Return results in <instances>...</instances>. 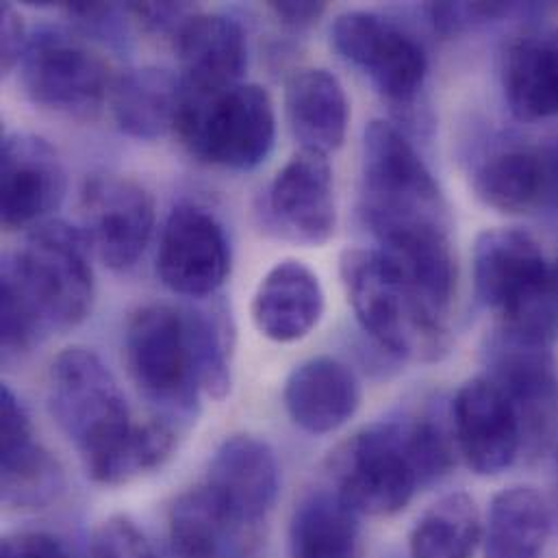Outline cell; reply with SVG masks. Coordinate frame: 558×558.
I'll use <instances>...</instances> for the list:
<instances>
[{
    "mask_svg": "<svg viewBox=\"0 0 558 558\" xmlns=\"http://www.w3.org/2000/svg\"><path fill=\"white\" fill-rule=\"evenodd\" d=\"M92 246L63 220L31 231L24 246L7 255L0 270V343L11 361L33 350L48 332L70 330L87 319L96 280Z\"/></svg>",
    "mask_w": 558,
    "mask_h": 558,
    "instance_id": "6da1fadb",
    "label": "cell"
},
{
    "mask_svg": "<svg viewBox=\"0 0 558 558\" xmlns=\"http://www.w3.org/2000/svg\"><path fill=\"white\" fill-rule=\"evenodd\" d=\"M452 446L430 420L376 422L354 433L330 457L335 494L356 513L389 518L413 496L446 476Z\"/></svg>",
    "mask_w": 558,
    "mask_h": 558,
    "instance_id": "7a4b0ae2",
    "label": "cell"
},
{
    "mask_svg": "<svg viewBox=\"0 0 558 558\" xmlns=\"http://www.w3.org/2000/svg\"><path fill=\"white\" fill-rule=\"evenodd\" d=\"M339 275L361 328L387 354L437 361L448 352V313L404 279L378 248L345 251Z\"/></svg>",
    "mask_w": 558,
    "mask_h": 558,
    "instance_id": "3957f363",
    "label": "cell"
},
{
    "mask_svg": "<svg viewBox=\"0 0 558 558\" xmlns=\"http://www.w3.org/2000/svg\"><path fill=\"white\" fill-rule=\"evenodd\" d=\"M476 293L502 319L505 332L553 348L558 289L539 242L522 229H489L474 244Z\"/></svg>",
    "mask_w": 558,
    "mask_h": 558,
    "instance_id": "277c9868",
    "label": "cell"
},
{
    "mask_svg": "<svg viewBox=\"0 0 558 558\" xmlns=\"http://www.w3.org/2000/svg\"><path fill=\"white\" fill-rule=\"evenodd\" d=\"M48 409L92 481L137 424L111 369L78 345L59 352L48 369Z\"/></svg>",
    "mask_w": 558,
    "mask_h": 558,
    "instance_id": "5b68a950",
    "label": "cell"
},
{
    "mask_svg": "<svg viewBox=\"0 0 558 558\" xmlns=\"http://www.w3.org/2000/svg\"><path fill=\"white\" fill-rule=\"evenodd\" d=\"M361 214L374 238L424 227L450 229L435 177L404 133L385 120L369 122L363 135Z\"/></svg>",
    "mask_w": 558,
    "mask_h": 558,
    "instance_id": "8992f818",
    "label": "cell"
},
{
    "mask_svg": "<svg viewBox=\"0 0 558 558\" xmlns=\"http://www.w3.org/2000/svg\"><path fill=\"white\" fill-rule=\"evenodd\" d=\"M177 137L203 163L248 172L259 168L277 140V113L268 89L240 83L218 92L183 85Z\"/></svg>",
    "mask_w": 558,
    "mask_h": 558,
    "instance_id": "52a82bcc",
    "label": "cell"
},
{
    "mask_svg": "<svg viewBox=\"0 0 558 558\" xmlns=\"http://www.w3.org/2000/svg\"><path fill=\"white\" fill-rule=\"evenodd\" d=\"M124 352L137 389L155 407L177 420L194 415L203 378L187 308L170 304L137 308L126 324Z\"/></svg>",
    "mask_w": 558,
    "mask_h": 558,
    "instance_id": "ba28073f",
    "label": "cell"
},
{
    "mask_svg": "<svg viewBox=\"0 0 558 558\" xmlns=\"http://www.w3.org/2000/svg\"><path fill=\"white\" fill-rule=\"evenodd\" d=\"M20 83L33 105L76 120L94 118L113 87L109 65L98 52L52 28L28 39Z\"/></svg>",
    "mask_w": 558,
    "mask_h": 558,
    "instance_id": "9c48e42d",
    "label": "cell"
},
{
    "mask_svg": "<svg viewBox=\"0 0 558 558\" xmlns=\"http://www.w3.org/2000/svg\"><path fill=\"white\" fill-rule=\"evenodd\" d=\"M335 50L363 70L383 98L409 107L424 87L428 59L422 44L374 11H345L330 28Z\"/></svg>",
    "mask_w": 558,
    "mask_h": 558,
    "instance_id": "30bf717a",
    "label": "cell"
},
{
    "mask_svg": "<svg viewBox=\"0 0 558 558\" xmlns=\"http://www.w3.org/2000/svg\"><path fill=\"white\" fill-rule=\"evenodd\" d=\"M83 233L113 272L137 266L155 229V203L144 185L120 174H96L81 190Z\"/></svg>",
    "mask_w": 558,
    "mask_h": 558,
    "instance_id": "8fae6325",
    "label": "cell"
},
{
    "mask_svg": "<svg viewBox=\"0 0 558 558\" xmlns=\"http://www.w3.org/2000/svg\"><path fill=\"white\" fill-rule=\"evenodd\" d=\"M487 363V378L502 389L518 413L524 450H544L558 417V376L553 348L500 330L489 341Z\"/></svg>",
    "mask_w": 558,
    "mask_h": 558,
    "instance_id": "7c38bea8",
    "label": "cell"
},
{
    "mask_svg": "<svg viewBox=\"0 0 558 558\" xmlns=\"http://www.w3.org/2000/svg\"><path fill=\"white\" fill-rule=\"evenodd\" d=\"M157 272L179 295L211 298L231 275V244L225 227L196 205L172 209L159 240Z\"/></svg>",
    "mask_w": 558,
    "mask_h": 558,
    "instance_id": "4fadbf2b",
    "label": "cell"
},
{
    "mask_svg": "<svg viewBox=\"0 0 558 558\" xmlns=\"http://www.w3.org/2000/svg\"><path fill=\"white\" fill-rule=\"evenodd\" d=\"M452 435L457 452L478 476L507 472L524 450L518 413L487 376H476L457 391Z\"/></svg>",
    "mask_w": 558,
    "mask_h": 558,
    "instance_id": "5bb4252c",
    "label": "cell"
},
{
    "mask_svg": "<svg viewBox=\"0 0 558 558\" xmlns=\"http://www.w3.org/2000/svg\"><path fill=\"white\" fill-rule=\"evenodd\" d=\"M266 216L280 238L302 246H324L337 229L335 181L328 157L300 150L275 177Z\"/></svg>",
    "mask_w": 558,
    "mask_h": 558,
    "instance_id": "9a60e30c",
    "label": "cell"
},
{
    "mask_svg": "<svg viewBox=\"0 0 558 558\" xmlns=\"http://www.w3.org/2000/svg\"><path fill=\"white\" fill-rule=\"evenodd\" d=\"M0 218L9 231L35 229L65 198V170L39 135L7 133L0 148Z\"/></svg>",
    "mask_w": 558,
    "mask_h": 558,
    "instance_id": "2e32d148",
    "label": "cell"
},
{
    "mask_svg": "<svg viewBox=\"0 0 558 558\" xmlns=\"http://www.w3.org/2000/svg\"><path fill=\"white\" fill-rule=\"evenodd\" d=\"M0 487L9 509H44L65 478L57 459L35 441L31 415L9 385L0 389Z\"/></svg>",
    "mask_w": 558,
    "mask_h": 558,
    "instance_id": "e0dca14e",
    "label": "cell"
},
{
    "mask_svg": "<svg viewBox=\"0 0 558 558\" xmlns=\"http://www.w3.org/2000/svg\"><path fill=\"white\" fill-rule=\"evenodd\" d=\"M205 485L242 526L255 529L279 498L277 452L259 437L231 435L216 450Z\"/></svg>",
    "mask_w": 558,
    "mask_h": 558,
    "instance_id": "ac0fdd59",
    "label": "cell"
},
{
    "mask_svg": "<svg viewBox=\"0 0 558 558\" xmlns=\"http://www.w3.org/2000/svg\"><path fill=\"white\" fill-rule=\"evenodd\" d=\"M181 81L187 89L218 92L244 83L248 35L227 13H194L174 37Z\"/></svg>",
    "mask_w": 558,
    "mask_h": 558,
    "instance_id": "d6986e66",
    "label": "cell"
},
{
    "mask_svg": "<svg viewBox=\"0 0 558 558\" xmlns=\"http://www.w3.org/2000/svg\"><path fill=\"white\" fill-rule=\"evenodd\" d=\"M282 402L298 428L308 435H330L359 411L361 385L345 363L313 356L289 374Z\"/></svg>",
    "mask_w": 558,
    "mask_h": 558,
    "instance_id": "ffe728a7",
    "label": "cell"
},
{
    "mask_svg": "<svg viewBox=\"0 0 558 558\" xmlns=\"http://www.w3.org/2000/svg\"><path fill=\"white\" fill-rule=\"evenodd\" d=\"M253 531L242 526L207 485H201L181 494L170 509V558H251Z\"/></svg>",
    "mask_w": 558,
    "mask_h": 558,
    "instance_id": "44dd1931",
    "label": "cell"
},
{
    "mask_svg": "<svg viewBox=\"0 0 558 558\" xmlns=\"http://www.w3.org/2000/svg\"><path fill=\"white\" fill-rule=\"evenodd\" d=\"M324 289L317 275L302 262H279L259 282L253 298L257 330L277 341L304 339L324 315Z\"/></svg>",
    "mask_w": 558,
    "mask_h": 558,
    "instance_id": "7402d4cb",
    "label": "cell"
},
{
    "mask_svg": "<svg viewBox=\"0 0 558 558\" xmlns=\"http://www.w3.org/2000/svg\"><path fill=\"white\" fill-rule=\"evenodd\" d=\"M284 111L300 150L328 157L343 146L350 105L341 81L332 72L308 68L293 74L284 89Z\"/></svg>",
    "mask_w": 558,
    "mask_h": 558,
    "instance_id": "603a6c76",
    "label": "cell"
},
{
    "mask_svg": "<svg viewBox=\"0 0 558 558\" xmlns=\"http://www.w3.org/2000/svg\"><path fill=\"white\" fill-rule=\"evenodd\" d=\"M181 98V74L144 65L113 81L109 102L113 120L124 135L153 142L177 129Z\"/></svg>",
    "mask_w": 558,
    "mask_h": 558,
    "instance_id": "cb8c5ba5",
    "label": "cell"
},
{
    "mask_svg": "<svg viewBox=\"0 0 558 558\" xmlns=\"http://www.w3.org/2000/svg\"><path fill=\"white\" fill-rule=\"evenodd\" d=\"M502 85L515 118L535 122L558 116V31L524 35L505 54Z\"/></svg>",
    "mask_w": 558,
    "mask_h": 558,
    "instance_id": "d4e9b609",
    "label": "cell"
},
{
    "mask_svg": "<svg viewBox=\"0 0 558 558\" xmlns=\"http://www.w3.org/2000/svg\"><path fill=\"white\" fill-rule=\"evenodd\" d=\"M550 529V509L537 489H502L494 496L483 524L485 558H542Z\"/></svg>",
    "mask_w": 558,
    "mask_h": 558,
    "instance_id": "484cf974",
    "label": "cell"
},
{
    "mask_svg": "<svg viewBox=\"0 0 558 558\" xmlns=\"http://www.w3.org/2000/svg\"><path fill=\"white\" fill-rule=\"evenodd\" d=\"M476 196L502 214L548 209V177L539 146H515L492 155L474 174Z\"/></svg>",
    "mask_w": 558,
    "mask_h": 558,
    "instance_id": "4316f807",
    "label": "cell"
},
{
    "mask_svg": "<svg viewBox=\"0 0 558 558\" xmlns=\"http://www.w3.org/2000/svg\"><path fill=\"white\" fill-rule=\"evenodd\" d=\"M359 518L335 492L311 494L291 518L289 557L359 558Z\"/></svg>",
    "mask_w": 558,
    "mask_h": 558,
    "instance_id": "83f0119b",
    "label": "cell"
},
{
    "mask_svg": "<svg viewBox=\"0 0 558 558\" xmlns=\"http://www.w3.org/2000/svg\"><path fill=\"white\" fill-rule=\"evenodd\" d=\"M483 546V520L468 494H448L430 505L409 537L411 558H472Z\"/></svg>",
    "mask_w": 558,
    "mask_h": 558,
    "instance_id": "f1b7e54d",
    "label": "cell"
},
{
    "mask_svg": "<svg viewBox=\"0 0 558 558\" xmlns=\"http://www.w3.org/2000/svg\"><path fill=\"white\" fill-rule=\"evenodd\" d=\"M201 363L203 391L222 400L231 389V356H233V324L222 304L187 308Z\"/></svg>",
    "mask_w": 558,
    "mask_h": 558,
    "instance_id": "f546056e",
    "label": "cell"
},
{
    "mask_svg": "<svg viewBox=\"0 0 558 558\" xmlns=\"http://www.w3.org/2000/svg\"><path fill=\"white\" fill-rule=\"evenodd\" d=\"M92 558H157L146 535L122 515L105 520L92 535Z\"/></svg>",
    "mask_w": 558,
    "mask_h": 558,
    "instance_id": "4dcf8cb0",
    "label": "cell"
},
{
    "mask_svg": "<svg viewBox=\"0 0 558 558\" xmlns=\"http://www.w3.org/2000/svg\"><path fill=\"white\" fill-rule=\"evenodd\" d=\"M509 11V4L498 2H435L428 7L433 24L444 35L470 28L476 22L494 20Z\"/></svg>",
    "mask_w": 558,
    "mask_h": 558,
    "instance_id": "1f68e13d",
    "label": "cell"
},
{
    "mask_svg": "<svg viewBox=\"0 0 558 558\" xmlns=\"http://www.w3.org/2000/svg\"><path fill=\"white\" fill-rule=\"evenodd\" d=\"M126 11L148 31L168 33L172 37H177L183 24L198 13V9L187 2H131L126 4Z\"/></svg>",
    "mask_w": 558,
    "mask_h": 558,
    "instance_id": "d6a6232c",
    "label": "cell"
},
{
    "mask_svg": "<svg viewBox=\"0 0 558 558\" xmlns=\"http://www.w3.org/2000/svg\"><path fill=\"white\" fill-rule=\"evenodd\" d=\"M2 558H72L61 539L50 533L24 531L4 537Z\"/></svg>",
    "mask_w": 558,
    "mask_h": 558,
    "instance_id": "836d02e7",
    "label": "cell"
},
{
    "mask_svg": "<svg viewBox=\"0 0 558 558\" xmlns=\"http://www.w3.org/2000/svg\"><path fill=\"white\" fill-rule=\"evenodd\" d=\"M0 20H2L0 24L2 26V74H9L15 65H20L28 46V37H26L24 20L13 4L4 2L0 7Z\"/></svg>",
    "mask_w": 558,
    "mask_h": 558,
    "instance_id": "e575fe53",
    "label": "cell"
},
{
    "mask_svg": "<svg viewBox=\"0 0 558 558\" xmlns=\"http://www.w3.org/2000/svg\"><path fill=\"white\" fill-rule=\"evenodd\" d=\"M275 17L289 28H308L326 13V2H268Z\"/></svg>",
    "mask_w": 558,
    "mask_h": 558,
    "instance_id": "d590c367",
    "label": "cell"
},
{
    "mask_svg": "<svg viewBox=\"0 0 558 558\" xmlns=\"http://www.w3.org/2000/svg\"><path fill=\"white\" fill-rule=\"evenodd\" d=\"M548 172V209L558 211V140L542 144Z\"/></svg>",
    "mask_w": 558,
    "mask_h": 558,
    "instance_id": "8d00e7d4",
    "label": "cell"
},
{
    "mask_svg": "<svg viewBox=\"0 0 558 558\" xmlns=\"http://www.w3.org/2000/svg\"><path fill=\"white\" fill-rule=\"evenodd\" d=\"M553 279H555V284H557V289H558V259H557V264H555V266H553Z\"/></svg>",
    "mask_w": 558,
    "mask_h": 558,
    "instance_id": "74e56055",
    "label": "cell"
}]
</instances>
